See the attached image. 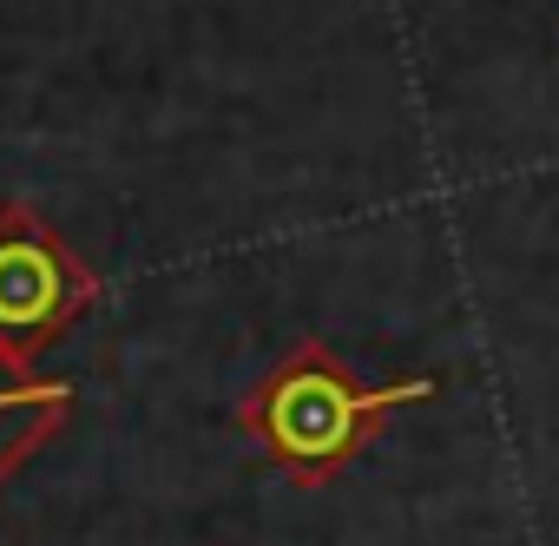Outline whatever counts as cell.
<instances>
[{
	"label": "cell",
	"mask_w": 559,
	"mask_h": 546,
	"mask_svg": "<svg viewBox=\"0 0 559 546\" xmlns=\"http://www.w3.org/2000/svg\"><path fill=\"white\" fill-rule=\"evenodd\" d=\"M441 376H402V382H362L330 343H297L237 408V428L257 435V448L290 467L304 487H323L343 474L402 402H435Z\"/></svg>",
	"instance_id": "cell-1"
},
{
	"label": "cell",
	"mask_w": 559,
	"mask_h": 546,
	"mask_svg": "<svg viewBox=\"0 0 559 546\" xmlns=\"http://www.w3.org/2000/svg\"><path fill=\"white\" fill-rule=\"evenodd\" d=\"M93 304V277L60 250L47 217L27 204L0 211V369H27L80 310Z\"/></svg>",
	"instance_id": "cell-2"
},
{
	"label": "cell",
	"mask_w": 559,
	"mask_h": 546,
	"mask_svg": "<svg viewBox=\"0 0 559 546\" xmlns=\"http://www.w3.org/2000/svg\"><path fill=\"white\" fill-rule=\"evenodd\" d=\"M73 402L67 382H34V376H8L0 382V474H8L27 448H40L47 422Z\"/></svg>",
	"instance_id": "cell-3"
}]
</instances>
